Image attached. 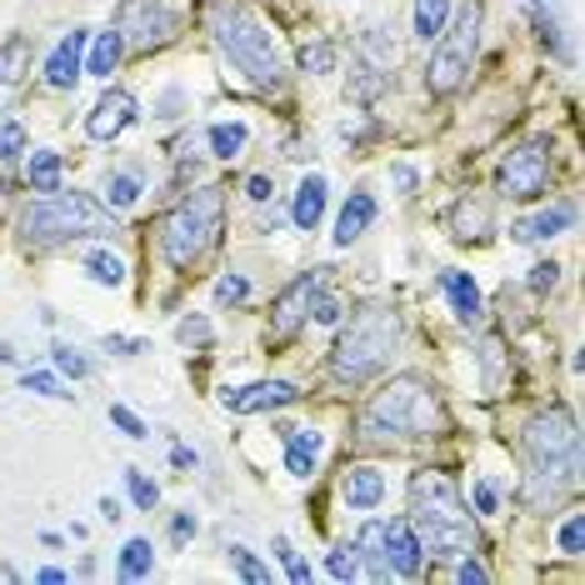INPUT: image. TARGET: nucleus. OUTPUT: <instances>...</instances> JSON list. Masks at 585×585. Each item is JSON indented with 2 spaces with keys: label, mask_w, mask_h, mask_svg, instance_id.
I'll return each instance as SVG.
<instances>
[{
  "label": "nucleus",
  "mask_w": 585,
  "mask_h": 585,
  "mask_svg": "<svg viewBox=\"0 0 585 585\" xmlns=\"http://www.w3.org/2000/svg\"><path fill=\"white\" fill-rule=\"evenodd\" d=\"M435 51H431V65H425V90L431 96H451L461 80H466L470 61H476V45H480V0H466L455 21L435 35Z\"/></svg>",
  "instance_id": "obj_8"
},
{
  "label": "nucleus",
  "mask_w": 585,
  "mask_h": 585,
  "mask_svg": "<svg viewBox=\"0 0 585 585\" xmlns=\"http://www.w3.org/2000/svg\"><path fill=\"white\" fill-rule=\"evenodd\" d=\"M21 386H25V390H35V396H51V401H76V390H65L61 380L51 376V370H25Z\"/></svg>",
  "instance_id": "obj_35"
},
{
  "label": "nucleus",
  "mask_w": 585,
  "mask_h": 585,
  "mask_svg": "<svg viewBox=\"0 0 585 585\" xmlns=\"http://www.w3.org/2000/svg\"><path fill=\"white\" fill-rule=\"evenodd\" d=\"M526 455H531V476H526V500L545 506V500L565 496L581 486V431L565 405L541 411L526 425Z\"/></svg>",
  "instance_id": "obj_2"
},
{
  "label": "nucleus",
  "mask_w": 585,
  "mask_h": 585,
  "mask_svg": "<svg viewBox=\"0 0 585 585\" xmlns=\"http://www.w3.org/2000/svg\"><path fill=\"white\" fill-rule=\"evenodd\" d=\"M25 71H31V35H6L0 41V86H15Z\"/></svg>",
  "instance_id": "obj_24"
},
{
  "label": "nucleus",
  "mask_w": 585,
  "mask_h": 585,
  "mask_svg": "<svg viewBox=\"0 0 585 585\" xmlns=\"http://www.w3.org/2000/svg\"><path fill=\"white\" fill-rule=\"evenodd\" d=\"M206 25H210L216 51L226 55V65L246 80V86H256V90H281L285 86L281 45H275L271 25L260 21V11L250 0H210Z\"/></svg>",
  "instance_id": "obj_1"
},
{
  "label": "nucleus",
  "mask_w": 585,
  "mask_h": 585,
  "mask_svg": "<svg viewBox=\"0 0 585 585\" xmlns=\"http://www.w3.org/2000/svg\"><path fill=\"white\" fill-rule=\"evenodd\" d=\"M110 230H116V216L80 191H51L45 201L21 210V236L31 246H55V240H76V236H110Z\"/></svg>",
  "instance_id": "obj_7"
},
{
  "label": "nucleus",
  "mask_w": 585,
  "mask_h": 585,
  "mask_svg": "<svg viewBox=\"0 0 585 585\" xmlns=\"http://www.w3.org/2000/svg\"><path fill=\"white\" fill-rule=\"evenodd\" d=\"M246 295H250V281H246V275H220V281H216V301H220V305H240Z\"/></svg>",
  "instance_id": "obj_43"
},
{
  "label": "nucleus",
  "mask_w": 585,
  "mask_h": 585,
  "mask_svg": "<svg viewBox=\"0 0 585 585\" xmlns=\"http://www.w3.org/2000/svg\"><path fill=\"white\" fill-rule=\"evenodd\" d=\"M496 506H500L496 480H480V486H476V510H480V516H496Z\"/></svg>",
  "instance_id": "obj_47"
},
{
  "label": "nucleus",
  "mask_w": 585,
  "mask_h": 585,
  "mask_svg": "<svg viewBox=\"0 0 585 585\" xmlns=\"http://www.w3.org/2000/svg\"><path fill=\"white\" fill-rule=\"evenodd\" d=\"M390 181H396V185H401L405 195H411V191H415V181H421V175H415V165H390Z\"/></svg>",
  "instance_id": "obj_51"
},
{
  "label": "nucleus",
  "mask_w": 585,
  "mask_h": 585,
  "mask_svg": "<svg viewBox=\"0 0 585 585\" xmlns=\"http://www.w3.org/2000/svg\"><path fill=\"white\" fill-rule=\"evenodd\" d=\"M120 51H126V41H120V31H100L96 41L86 45V76H96V80H110V71H116Z\"/></svg>",
  "instance_id": "obj_23"
},
{
  "label": "nucleus",
  "mask_w": 585,
  "mask_h": 585,
  "mask_svg": "<svg viewBox=\"0 0 585 585\" xmlns=\"http://www.w3.org/2000/svg\"><path fill=\"white\" fill-rule=\"evenodd\" d=\"M155 571V551H151V541H126L120 545V561H116V575L120 581H145V575Z\"/></svg>",
  "instance_id": "obj_25"
},
{
  "label": "nucleus",
  "mask_w": 585,
  "mask_h": 585,
  "mask_svg": "<svg viewBox=\"0 0 585 585\" xmlns=\"http://www.w3.org/2000/svg\"><path fill=\"white\" fill-rule=\"evenodd\" d=\"M275 555H281V561H285V575H291V581L295 585H305V581H311V561H301V555H295V545L291 541H285V535H275Z\"/></svg>",
  "instance_id": "obj_38"
},
{
  "label": "nucleus",
  "mask_w": 585,
  "mask_h": 585,
  "mask_svg": "<svg viewBox=\"0 0 585 585\" xmlns=\"http://www.w3.org/2000/svg\"><path fill=\"white\" fill-rule=\"evenodd\" d=\"M35 581H41V585H61V581H65V571H55V565H45V571L35 575Z\"/></svg>",
  "instance_id": "obj_54"
},
{
  "label": "nucleus",
  "mask_w": 585,
  "mask_h": 585,
  "mask_svg": "<svg viewBox=\"0 0 585 585\" xmlns=\"http://www.w3.org/2000/svg\"><path fill=\"white\" fill-rule=\"evenodd\" d=\"M441 291H445V301H451V311L461 325L480 321V285L470 281V271H441Z\"/></svg>",
  "instance_id": "obj_19"
},
{
  "label": "nucleus",
  "mask_w": 585,
  "mask_h": 585,
  "mask_svg": "<svg viewBox=\"0 0 585 585\" xmlns=\"http://www.w3.org/2000/svg\"><path fill=\"white\" fill-rule=\"evenodd\" d=\"M396 350H401V321H396L386 305H366V311L350 315V325L336 336L331 370H336V380L360 386V380L380 376V370L396 360Z\"/></svg>",
  "instance_id": "obj_5"
},
{
  "label": "nucleus",
  "mask_w": 585,
  "mask_h": 585,
  "mask_svg": "<svg viewBox=\"0 0 585 585\" xmlns=\"http://www.w3.org/2000/svg\"><path fill=\"white\" fill-rule=\"evenodd\" d=\"M445 25H451V0H415V35H421L425 45H431Z\"/></svg>",
  "instance_id": "obj_27"
},
{
  "label": "nucleus",
  "mask_w": 585,
  "mask_h": 585,
  "mask_svg": "<svg viewBox=\"0 0 585 585\" xmlns=\"http://www.w3.org/2000/svg\"><path fill=\"white\" fill-rule=\"evenodd\" d=\"M571 226H575V206L571 201H555V206L541 210L535 220H516L510 236H516L520 246H531V240H551V236H561V230H571Z\"/></svg>",
  "instance_id": "obj_18"
},
{
  "label": "nucleus",
  "mask_w": 585,
  "mask_h": 585,
  "mask_svg": "<svg viewBox=\"0 0 585 585\" xmlns=\"http://www.w3.org/2000/svg\"><path fill=\"white\" fill-rule=\"evenodd\" d=\"M25 151V126L11 116H0V165H11Z\"/></svg>",
  "instance_id": "obj_34"
},
{
  "label": "nucleus",
  "mask_w": 585,
  "mask_h": 585,
  "mask_svg": "<svg viewBox=\"0 0 585 585\" xmlns=\"http://www.w3.org/2000/svg\"><path fill=\"white\" fill-rule=\"evenodd\" d=\"M230 571L250 585H271V565L260 561L256 551H246V545H230Z\"/></svg>",
  "instance_id": "obj_31"
},
{
  "label": "nucleus",
  "mask_w": 585,
  "mask_h": 585,
  "mask_svg": "<svg viewBox=\"0 0 585 585\" xmlns=\"http://www.w3.org/2000/svg\"><path fill=\"white\" fill-rule=\"evenodd\" d=\"M86 275L96 285H126V260L116 250H90L86 256Z\"/></svg>",
  "instance_id": "obj_30"
},
{
  "label": "nucleus",
  "mask_w": 585,
  "mask_h": 585,
  "mask_svg": "<svg viewBox=\"0 0 585 585\" xmlns=\"http://www.w3.org/2000/svg\"><path fill=\"white\" fill-rule=\"evenodd\" d=\"M220 220H226V195L220 185H201L165 216L161 226V256L171 271H191L216 250L220 240Z\"/></svg>",
  "instance_id": "obj_4"
},
{
  "label": "nucleus",
  "mask_w": 585,
  "mask_h": 585,
  "mask_svg": "<svg viewBox=\"0 0 585 585\" xmlns=\"http://www.w3.org/2000/svg\"><path fill=\"white\" fill-rule=\"evenodd\" d=\"M315 291H321V271H311V275H301V281L291 285V291L275 301V311H271V346H285V340L301 331V321L311 315V301H315Z\"/></svg>",
  "instance_id": "obj_13"
},
{
  "label": "nucleus",
  "mask_w": 585,
  "mask_h": 585,
  "mask_svg": "<svg viewBox=\"0 0 585 585\" xmlns=\"http://www.w3.org/2000/svg\"><path fill=\"white\" fill-rule=\"evenodd\" d=\"M126 486H130V500L141 510H155V500H161V490H155V480L145 476V470H136V466H126Z\"/></svg>",
  "instance_id": "obj_36"
},
{
  "label": "nucleus",
  "mask_w": 585,
  "mask_h": 585,
  "mask_svg": "<svg viewBox=\"0 0 585 585\" xmlns=\"http://www.w3.org/2000/svg\"><path fill=\"white\" fill-rule=\"evenodd\" d=\"M301 71H311V76H331L336 71V45L331 41H315L301 51Z\"/></svg>",
  "instance_id": "obj_33"
},
{
  "label": "nucleus",
  "mask_w": 585,
  "mask_h": 585,
  "mask_svg": "<svg viewBox=\"0 0 585 585\" xmlns=\"http://www.w3.org/2000/svg\"><path fill=\"white\" fill-rule=\"evenodd\" d=\"M340 496H346L350 510H376L386 500V476L376 466H350L340 476Z\"/></svg>",
  "instance_id": "obj_17"
},
{
  "label": "nucleus",
  "mask_w": 585,
  "mask_h": 585,
  "mask_svg": "<svg viewBox=\"0 0 585 585\" xmlns=\"http://www.w3.org/2000/svg\"><path fill=\"white\" fill-rule=\"evenodd\" d=\"M555 281H561V266H555V260H541V266H531V291L535 295L555 291Z\"/></svg>",
  "instance_id": "obj_44"
},
{
  "label": "nucleus",
  "mask_w": 585,
  "mask_h": 585,
  "mask_svg": "<svg viewBox=\"0 0 585 585\" xmlns=\"http://www.w3.org/2000/svg\"><path fill=\"white\" fill-rule=\"evenodd\" d=\"M360 551H356V561H366V571H370V581H390V561H386V520H370L366 531H360Z\"/></svg>",
  "instance_id": "obj_22"
},
{
  "label": "nucleus",
  "mask_w": 585,
  "mask_h": 585,
  "mask_svg": "<svg viewBox=\"0 0 585 585\" xmlns=\"http://www.w3.org/2000/svg\"><path fill=\"white\" fill-rule=\"evenodd\" d=\"M116 31L130 51H155V45H165L175 35V15L161 0H120Z\"/></svg>",
  "instance_id": "obj_10"
},
{
  "label": "nucleus",
  "mask_w": 585,
  "mask_h": 585,
  "mask_svg": "<svg viewBox=\"0 0 585 585\" xmlns=\"http://www.w3.org/2000/svg\"><path fill=\"white\" fill-rule=\"evenodd\" d=\"M210 155L216 161H236L240 151H246V141H250V126H240V120H220V126H210Z\"/></svg>",
  "instance_id": "obj_26"
},
{
  "label": "nucleus",
  "mask_w": 585,
  "mask_h": 585,
  "mask_svg": "<svg viewBox=\"0 0 585 585\" xmlns=\"http://www.w3.org/2000/svg\"><path fill=\"white\" fill-rule=\"evenodd\" d=\"M86 45H90V31H71V35H65V41L51 51V61H45V86L76 90L80 76H86Z\"/></svg>",
  "instance_id": "obj_14"
},
{
  "label": "nucleus",
  "mask_w": 585,
  "mask_h": 585,
  "mask_svg": "<svg viewBox=\"0 0 585 585\" xmlns=\"http://www.w3.org/2000/svg\"><path fill=\"white\" fill-rule=\"evenodd\" d=\"M110 425H120L130 441H145V435H151V425H145L136 411H126V405H110Z\"/></svg>",
  "instance_id": "obj_41"
},
{
  "label": "nucleus",
  "mask_w": 585,
  "mask_h": 585,
  "mask_svg": "<svg viewBox=\"0 0 585 585\" xmlns=\"http://www.w3.org/2000/svg\"><path fill=\"white\" fill-rule=\"evenodd\" d=\"M171 466L175 470H195V466H201V455L185 451V445H175V451H171Z\"/></svg>",
  "instance_id": "obj_52"
},
{
  "label": "nucleus",
  "mask_w": 585,
  "mask_h": 585,
  "mask_svg": "<svg viewBox=\"0 0 585 585\" xmlns=\"http://www.w3.org/2000/svg\"><path fill=\"white\" fill-rule=\"evenodd\" d=\"M51 360H55V370H65V376H71V380H80V376H86V356H80V350L76 346H51Z\"/></svg>",
  "instance_id": "obj_40"
},
{
  "label": "nucleus",
  "mask_w": 585,
  "mask_h": 585,
  "mask_svg": "<svg viewBox=\"0 0 585 585\" xmlns=\"http://www.w3.org/2000/svg\"><path fill=\"white\" fill-rule=\"evenodd\" d=\"M61 151H35L31 165H25V175H31V191H61Z\"/></svg>",
  "instance_id": "obj_28"
},
{
  "label": "nucleus",
  "mask_w": 585,
  "mask_h": 585,
  "mask_svg": "<svg viewBox=\"0 0 585 585\" xmlns=\"http://www.w3.org/2000/svg\"><path fill=\"white\" fill-rule=\"evenodd\" d=\"M376 195L370 191H350V201L340 206L336 216V246H350V240H360L370 230V220H376Z\"/></svg>",
  "instance_id": "obj_20"
},
{
  "label": "nucleus",
  "mask_w": 585,
  "mask_h": 585,
  "mask_svg": "<svg viewBox=\"0 0 585 585\" xmlns=\"http://www.w3.org/2000/svg\"><path fill=\"white\" fill-rule=\"evenodd\" d=\"M175 340H181V346H210V321L206 315H185V321H175Z\"/></svg>",
  "instance_id": "obj_37"
},
{
  "label": "nucleus",
  "mask_w": 585,
  "mask_h": 585,
  "mask_svg": "<svg viewBox=\"0 0 585 585\" xmlns=\"http://www.w3.org/2000/svg\"><path fill=\"white\" fill-rule=\"evenodd\" d=\"M191 535H195V516H191V510H181V516L171 520V541H175V545H185Z\"/></svg>",
  "instance_id": "obj_50"
},
{
  "label": "nucleus",
  "mask_w": 585,
  "mask_h": 585,
  "mask_svg": "<svg viewBox=\"0 0 585 585\" xmlns=\"http://www.w3.org/2000/svg\"><path fill=\"white\" fill-rule=\"evenodd\" d=\"M141 201V175L136 171H110L106 175V206L110 210H130Z\"/></svg>",
  "instance_id": "obj_29"
},
{
  "label": "nucleus",
  "mask_w": 585,
  "mask_h": 585,
  "mask_svg": "<svg viewBox=\"0 0 585 585\" xmlns=\"http://www.w3.org/2000/svg\"><path fill=\"white\" fill-rule=\"evenodd\" d=\"M325 571L336 575V581H356V575H360L356 551H350V545H340V551H331V555H325Z\"/></svg>",
  "instance_id": "obj_39"
},
{
  "label": "nucleus",
  "mask_w": 585,
  "mask_h": 585,
  "mask_svg": "<svg viewBox=\"0 0 585 585\" xmlns=\"http://www.w3.org/2000/svg\"><path fill=\"white\" fill-rule=\"evenodd\" d=\"M246 195L256 201V206H266V201L275 195V181H271V175H250V181H246Z\"/></svg>",
  "instance_id": "obj_48"
},
{
  "label": "nucleus",
  "mask_w": 585,
  "mask_h": 585,
  "mask_svg": "<svg viewBox=\"0 0 585 585\" xmlns=\"http://www.w3.org/2000/svg\"><path fill=\"white\" fill-rule=\"evenodd\" d=\"M455 581H461V585H486V581H490V571H486V565H480V561H476V555L466 551V561L455 565Z\"/></svg>",
  "instance_id": "obj_45"
},
{
  "label": "nucleus",
  "mask_w": 585,
  "mask_h": 585,
  "mask_svg": "<svg viewBox=\"0 0 585 585\" xmlns=\"http://www.w3.org/2000/svg\"><path fill=\"white\" fill-rule=\"evenodd\" d=\"M321 451H325V435L321 431H301V425H291V431H285V470H291L295 480H311L315 476Z\"/></svg>",
  "instance_id": "obj_16"
},
{
  "label": "nucleus",
  "mask_w": 585,
  "mask_h": 585,
  "mask_svg": "<svg viewBox=\"0 0 585 585\" xmlns=\"http://www.w3.org/2000/svg\"><path fill=\"white\" fill-rule=\"evenodd\" d=\"M120 516H126V510H120V500L116 496H100V520H110V526H116Z\"/></svg>",
  "instance_id": "obj_53"
},
{
  "label": "nucleus",
  "mask_w": 585,
  "mask_h": 585,
  "mask_svg": "<svg viewBox=\"0 0 585 585\" xmlns=\"http://www.w3.org/2000/svg\"><path fill=\"white\" fill-rule=\"evenodd\" d=\"M325 175H305L301 185H295V201H291V220H295V230H315L321 226V216H325Z\"/></svg>",
  "instance_id": "obj_21"
},
{
  "label": "nucleus",
  "mask_w": 585,
  "mask_h": 585,
  "mask_svg": "<svg viewBox=\"0 0 585 585\" xmlns=\"http://www.w3.org/2000/svg\"><path fill=\"white\" fill-rule=\"evenodd\" d=\"M386 561H390V575H401V581L421 575L425 545H421L411 520H386Z\"/></svg>",
  "instance_id": "obj_15"
},
{
  "label": "nucleus",
  "mask_w": 585,
  "mask_h": 585,
  "mask_svg": "<svg viewBox=\"0 0 585 585\" xmlns=\"http://www.w3.org/2000/svg\"><path fill=\"white\" fill-rule=\"evenodd\" d=\"M315 321H321V325H336L340 321V301H331V295H321V291H315Z\"/></svg>",
  "instance_id": "obj_49"
},
{
  "label": "nucleus",
  "mask_w": 585,
  "mask_h": 585,
  "mask_svg": "<svg viewBox=\"0 0 585 585\" xmlns=\"http://www.w3.org/2000/svg\"><path fill=\"white\" fill-rule=\"evenodd\" d=\"M441 425H445V411L421 376L390 380L386 390L370 396L366 415H360V435H370V441H390V435H435Z\"/></svg>",
  "instance_id": "obj_6"
},
{
  "label": "nucleus",
  "mask_w": 585,
  "mask_h": 585,
  "mask_svg": "<svg viewBox=\"0 0 585 585\" xmlns=\"http://www.w3.org/2000/svg\"><path fill=\"white\" fill-rule=\"evenodd\" d=\"M555 545H561L565 555H581V545H585V516H571L561 526V535H555Z\"/></svg>",
  "instance_id": "obj_42"
},
{
  "label": "nucleus",
  "mask_w": 585,
  "mask_h": 585,
  "mask_svg": "<svg viewBox=\"0 0 585 585\" xmlns=\"http://www.w3.org/2000/svg\"><path fill=\"white\" fill-rule=\"evenodd\" d=\"M141 120V110H136V96L130 90H106V96L90 106V116H86V136L90 141H120L130 126Z\"/></svg>",
  "instance_id": "obj_11"
},
{
  "label": "nucleus",
  "mask_w": 585,
  "mask_h": 585,
  "mask_svg": "<svg viewBox=\"0 0 585 585\" xmlns=\"http://www.w3.org/2000/svg\"><path fill=\"white\" fill-rule=\"evenodd\" d=\"M106 350L110 356H141V350H151V346L136 340V336H106Z\"/></svg>",
  "instance_id": "obj_46"
},
{
  "label": "nucleus",
  "mask_w": 585,
  "mask_h": 585,
  "mask_svg": "<svg viewBox=\"0 0 585 585\" xmlns=\"http://www.w3.org/2000/svg\"><path fill=\"white\" fill-rule=\"evenodd\" d=\"M500 191L510 201H541L551 191V145L545 141H526L500 161Z\"/></svg>",
  "instance_id": "obj_9"
},
{
  "label": "nucleus",
  "mask_w": 585,
  "mask_h": 585,
  "mask_svg": "<svg viewBox=\"0 0 585 585\" xmlns=\"http://www.w3.org/2000/svg\"><path fill=\"white\" fill-rule=\"evenodd\" d=\"M301 401V390L291 380H256V386H236V390H220V411H236V415H260V411H275V405H291Z\"/></svg>",
  "instance_id": "obj_12"
},
{
  "label": "nucleus",
  "mask_w": 585,
  "mask_h": 585,
  "mask_svg": "<svg viewBox=\"0 0 585 585\" xmlns=\"http://www.w3.org/2000/svg\"><path fill=\"white\" fill-rule=\"evenodd\" d=\"M405 520L421 531V545L431 555L476 551V520H470L455 480L441 476V470H415L411 476V516Z\"/></svg>",
  "instance_id": "obj_3"
},
{
  "label": "nucleus",
  "mask_w": 585,
  "mask_h": 585,
  "mask_svg": "<svg viewBox=\"0 0 585 585\" xmlns=\"http://www.w3.org/2000/svg\"><path fill=\"white\" fill-rule=\"evenodd\" d=\"M451 226H455V236L461 240H470V236H486V226H490V216H486V206H470V201H461L455 206V216H451Z\"/></svg>",
  "instance_id": "obj_32"
}]
</instances>
